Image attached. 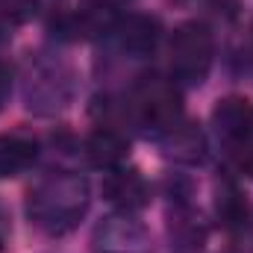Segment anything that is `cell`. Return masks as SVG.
<instances>
[{
    "mask_svg": "<svg viewBox=\"0 0 253 253\" xmlns=\"http://www.w3.org/2000/svg\"><path fill=\"white\" fill-rule=\"evenodd\" d=\"M215 59V39L206 24H183L171 39V74L180 83L200 85Z\"/></svg>",
    "mask_w": 253,
    "mask_h": 253,
    "instance_id": "2",
    "label": "cell"
},
{
    "mask_svg": "<svg viewBox=\"0 0 253 253\" xmlns=\"http://www.w3.org/2000/svg\"><path fill=\"white\" fill-rule=\"evenodd\" d=\"M215 126H218V132L227 138V141H233V144H245V141H251L253 135V112L251 106H248V100H242V97H227V100H221L218 106H215Z\"/></svg>",
    "mask_w": 253,
    "mask_h": 253,
    "instance_id": "5",
    "label": "cell"
},
{
    "mask_svg": "<svg viewBox=\"0 0 253 253\" xmlns=\"http://www.w3.org/2000/svg\"><path fill=\"white\" fill-rule=\"evenodd\" d=\"M218 218L227 227L245 224V218H248V200L242 197V191L236 189V186H227V189L218 191Z\"/></svg>",
    "mask_w": 253,
    "mask_h": 253,
    "instance_id": "12",
    "label": "cell"
},
{
    "mask_svg": "<svg viewBox=\"0 0 253 253\" xmlns=\"http://www.w3.org/2000/svg\"><path fill=\"white\" fill-rule=\"evenodd\" d=\"M30 218L50 236H62L77 227L88 209V183L77 174H59L30 191Z\"/></svg>",
    "mask_w": 253,
    "mask_h": 253,
    "instance_id": "1",
    "label": "cell"
},
{
    "mask_svg": "<svg viewBox=\"0 0 253 253\" xmlns=\"http://www.w3.org/2000/svg\"><path fill=\"white\" fill-rule=\"evenodd\" d=\"M239 147V168L245 174L253 177V141H245V144H236Z\"/></svg>",
    "mask_w": 253,
    "mask_h": 253,
    "instance_id": "15",
    "label": "cell"
},
{
    "mask_svg": "<svg viewBox=\"0 0 253 253\" xmlns=\"http://www.w3.org/2000/svg\"><path fill=\"white\" fill-rule=\"evenodd\" d=\"M129 153V144L121 132L109 129V126H100L94 129L88 138H85V156L91 159L94 168H103V171H115L121 168Z\"/></svg>",
    "mask_w": 253,
    "mask_h": 253,
    "instance_id": "6",
    "label": "cell"
},
{
    "mask_svg": "<svg viewBox=\"0 0 253 253\" xmlns=\"http://www.w3.org/2000/svg\"><path fill=\"white\" fill-rule=\"evenodd\" d=\"M103 197L115 209H121L124 215H132V212H138V209L147 206L150 189H147L144 177L135 168H124L121 165V168H115V171L106 174V180H103Z\"/></svg>",
    "mask_w": 253,
    "mask_h": 253,
    "instance_id": "4",
    "label": "cell"
},
{
    "mask_svg": "<svg viewBox=\"0 0 253 253\" xmlns=\"http://www.w3.org/2000/svg\"><path fill=\"white\" fill-rule=\"evenodd\" d=\"M9 94H12V68L6 62H0V112L9 103Z\"/></svg>",
    "mask_w": 253,
    "mask_h": 253,
    "instance_id": "14",
    "label": "cell"
},
{
    "mask_svg": "<svg viewBox=\"0 0 253 253\" xmlns=\"http://www.w3.org/2000/svg\"><path fill=\"white\" fill-rule=\"evenodd\" d=\"M118 42H121V50L141 59L147 53L156 50V42H159V24L147 15H129L126 21L118 24Z\"/></svg>",
    "mask_w": 253,
    "mask_h": 253,
    "instance_id": "7",
    "label": "cell"
},
{
    "mask_svg": "<svg viewBox=\"0 0 253 253\" xmlns=\"http://www.w3.org/2000/svg\"><path fill=\"white\" fill-rule=\"evenodd\" d=\"M165 150L177 162H203L206 159V138L194 124H174L165 132Z\"/></svg>",
    "mask_w": 253,
    "mask_h": 253,
    "instance_id": "8",
    "label": "cell"
},
{
    "mask_svg": "<svg viewBox=\"0 0 253 253\" xmlns=\"http://www.w3.org/2000/svg\"><path fill=\"white\" fill-rule=\"evenodd\" d=\"M6 230H9V227H6V215H3V212H0V242H3V239H6Z\"/></svg>",
    "mask_w": 253,
    "mask_h": 253,
    "instance_id": "16",
    "label": "cell"
},
{
    "mask_svg": "<svg viewBox=\"0 0 253 253\" xmlns=\"http://www.w3.org/2000/svg\"><path fill=\"white\" fill-rule=\"evenodd\" d=\"M36 150L39 144L33 135H24V132L0 135V177H15L24 168H30L36 159Z\"/></svg>",
    "mask_w": 253,
    "mask_h": 253,
    "instance_id": "9",
    "label": "cell"
},
{
    "mask_svg": "<svg viewBox=\"0 0 253 253\" xmlns=\"http://www.w3.org/2000/svg\"><path fill=\"white\" fill-rule=\"evenodd\" d=\"M39 12V0H0V21L9 27H21L33 21Z\"/></svg>",
    "mask_w": 253,
    "mask_h": 253,
    "instance_id": "13",
    "label": "cell"
},
{
    "mask_svg": "<svg viewBox=\"0 0 253 253\" xmlns=\"http://www.w3.org/2000/svg\"><path fill=\"white\" fill-rule=\"evenodd\" d=\"M132 106H135V118L141 121L144 129H153L162 135L174 124H180V115H183L180 91L174 88V83H168L162 77H147L138 85Z\"/></svg>",
    "mask_w": 253,
    "mask_h": 253,
    "instance_id": "3",
    "label": "cell"
},
{
    "mask_svg": "<svg viewBox=\"0 0 253 253\" xmlns=\"http://www.w3.org/2000/svg\"><path fill=\"white\" fill-rule=\"evenodd\" d=\"M203 242H206V230L200 218H194L191 212H177L171 218V248L177 253H200Z\"/></svg>",
    "mask_w": 253,
    "mask_h": 253,
    "instance_id": "10",
    "label": "cell"
},
{
    "mask_svg": "<svg viewBox=\"0 0 253 253\" xmlns=\"http://www.w3.org/2000/svg\"><path fill=\"white\" fill-rule=\"evenodd\" d=\"M118 224H106L97 230V248L103 253H135L141 245V230L129 221L115 218Z\"/></svg>",
    "mask_w": 253,
    "mask_h": 253,
    "instance_id": "11",
    "label": "cell"
}]
</instances>
